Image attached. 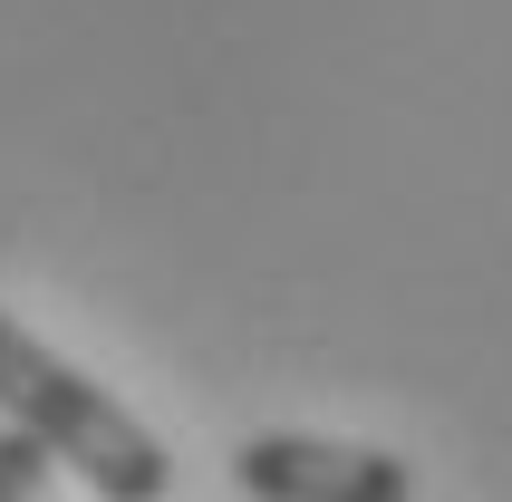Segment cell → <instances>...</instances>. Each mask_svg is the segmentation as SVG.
Returning a JSON list of instances; mask_svg holds the SVG:
<instances>
[{
	"instance_id": "cell-1",
	"label": "cell",
	"mask_w": 512,
	"mask_h": 502,
	"mask_svg": "<svg viewBox=\"0 0 512 502\" xmlns=\"http://www.w3.org/2000/svg\"><path fill=\"white\" fill-rule=\"evenodd\" d=\"M0 416L29 425V435H39V445L87 483V493H107V502H155L174 483L155 425H136L97 377H78L68 358H49L10 309H0Z\"/></svg>"
},
{
	"instance_id": "cell-2",
	"label": "cell",
	"mask_w": 512,
	"mask_h": 502,
	"mask_svg": "<svg viewBox=\"0 0 512 502\" xmlns=\"http://www.w3.org/2000/svg\"><path fill=\"white\" fill-rule=\"evenodd\" d=\"M232 493L261 502H406L416 464L377 445H329V435H252L232 445Z\"/></svg>"
},
{
	"instance_id": "cell-3",
	"label": "cell",
	"mask_w": 512,
	"mask_h": 502,
	"mask_svg": "<svg viewBox=\"0 0 512 502\" xmlns=\"http://www.w3.org/2000/svg\"><path fill=\"white\" fill-rule=\"evenodd\" d=\"M49 464L58 454L29 435V425H10L0 416V502H29V493H49Z\"/></svg>"
}]
</instances>
